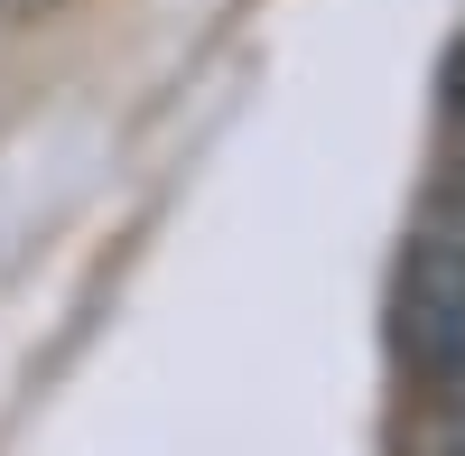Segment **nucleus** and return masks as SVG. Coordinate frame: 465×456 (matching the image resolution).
Returning a JSON list of instances; mask_svg holds the SVG:
<instances>
[{"instance_id": "nucleus-1", "label": "nucleus", "mask_w": 465, "mask_h": 456, "mask_svg": "<svg viewBox=\"0 0 465 456\" xmlns=\"http://www.w3.org/2000/svg\"><path fill=\"white\" fill-rule=\"evenodd\" d=\"M391 345L410 363V382L456 392V372H465V223H456V196H438V214L410 223L401 289H391Z\"/></svg>"}, {"instance_id": "nucleus-2", "label": "nucleus", "mask_w": 465, "mask_h": 456, "mask_svg": "<svg viewBox=\"0 0 465 456\" xmlns=\"http://www.w3.org/2000/svg\"><path fill=\"white\" fill-rule=\"evenodd\" d=\"M56 10V0H10V19H47Z\"/></svg>"}]
</instances>
